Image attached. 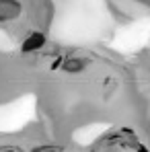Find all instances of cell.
Returning <instances> with one entry per match:
<instances>
[{"mask_svg": "<svg viewBox=\"0 0 150 152\" xmlns=\"http://www.w3.org/2000/svg\"><path fill=\"white\" fill-rule=\"evenodd\" d=\"M43 43H45V35L43 33H31L23 41V51H27V53L29 51H37L39 48H43Z\"/></svg>", "mask_w": 150, "mask_h": 152, "instance_id": "obj_1", "label": "cell"}, {"mask_svg": "<svg viewBox=\"0 0 150 152\" xmlns=\"http://www.w3.org/2000/svg\"><path fill=\"white\" fill-rule=\"evenodd\" d=\"M64 68L70 70V72H72V70L78 72V70L84 68V60H66V62H64Z\"/></svg>", "mask_w": 150, "mask_h": 152, "instance_id": "obj_2", "label": "cell"}, {"mask_svg": "<svg viewBox=\"0 0 150 152\" xmlns=\"http://www.w3.org/2000/svg\"><path fill=\"white\" fill-rule=\"evenodd\" d=\"M35 152H62L60 146H41V148H37Z\"/></svg>", "mask_w": 150, "mask_h": 152, "instance_id": "obj_3", "label": "cell"}]
</instances>
